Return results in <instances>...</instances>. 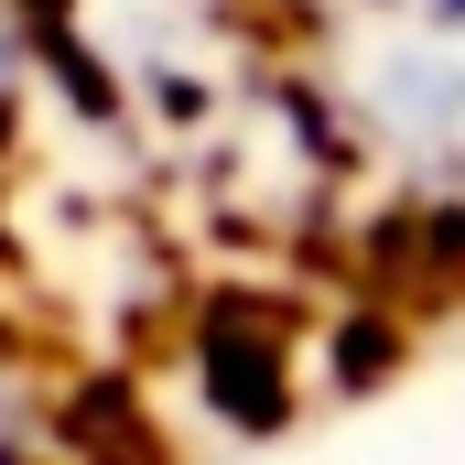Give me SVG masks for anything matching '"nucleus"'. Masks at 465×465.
Listing matches in <instances>:
<instances>
[{
    "label": "nucleus",
    "mask_w": 465,
    "mask_h": 465,
    "mask_svg": "<svg viewBox=\"0 0 465 465\" xmlns=\"http://www.w3.org/2000/svg\"><path fill=\"white\" fill-rule=\"evenodd\" d=\"M0 465H33V444L11 433V411H0Z\"/></svg>",
    "instance_id": "obj_1"
}]
</instances>
